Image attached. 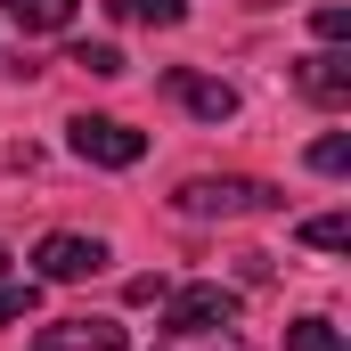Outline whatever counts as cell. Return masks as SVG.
<instances>
[{
  "label": "cell",
  "mask_w": 351,
  "mask_h": 351,
  "mask_svg": "<svg viewBox=\"0 0 351 351\" xmlns=\"http://www.w3.org/2000/svg\"><path fill=\"white\" fill-rule=\"evenodd\" d=\"M302 90H311L319 106H343V98H351V58H343V49H319V58H302Z\"/></svg>",
  "instance_id": "obj_7"
},
{
  "label": "cell",
  "mask_w": 351,
  "mask_h": 351,
  "mask_svg": "<svg viewBox=\"0 0 351 351\" xmlns=\"http://www.w3.org/2000/svg\"><path fill=\"white\" fill-rule=\"evenodd\" d=\"M237 319V294L229 286H172L164 294V335H213Z\"/></svg>",
  "instance_id": "obj_3"
},
{
  "label": "cell",
  "mask_w": 351,
  "mask_h": 351,
  "mask_svg": "<svg viewBox=\"0 0 351 351\" xmlns=\"http://www.w3.org/2000/svg\"><path fill=\"white\" fill-rule=\"evenodd\" d=\"M0 278H8V245H0Z\"/></svg>",
  "instance_id": "obj_16"
},
{
  "label": "cell",
  "mask_w": 351,
  "mask_h": 351,
  "mask_svg": "<svg viewBox=\"0 0 351 351\" xmlns=\"http://www.w3.org/2000/svg\"><path fill=\"white\" fill-rule=\"evenodd\" d=\"M311 33H319L327 49H343V41H351V8H335V0H327V8L311 16Z\"/></svg>",
  "instance_id": "obj_15"
},
{
  "label": "cell",
  "mask_w": 351,
  "mask_h": 351,
  "mask_svg": "<svg viewBox=\"0 0 351 351\" xmlns=\"http://www.w3.org/2000/svg\"><path fill=\"white\" fill-rule=\"evenodd\" d=\"M286 204V188H269V180H245V172H196L172 188V213L180 221H237V213H278Z\"/></svg>",
  "instance_id": "obj_1"
},
{
  "label": "cell",
  "mask_w": 351,
  "mask_h": 351,
  "mask_svg": "<svg viewBox=\"0 0 351 351\" xmlns=\"http://www.w3.org/2000/svg\"><path fill=\"white\" fill-rule=\"evenodd\" d=\"M302 245H319V254H351V213H311V221H302Z\"/></svg>",
  "instance_id": "obj_10"
},
{
  "label": "cell",
  "mask_w": 351,
  "mask_h": 351,
  "mask_svg": "<svg viewBox=\"0 0 351 351\" xmlns=\"http://www.w3.org/2000/svg\"><path fill=\"white\" fill-rule=\"evenodd\" d=\"M164 90H172L196 123H229V114H237V90L213 82V74H196V66H172V74H164Z\"/></svg>",
  "instance_id": "obj_5"
},
{
  "label": "cell",
  "mask_w": 351,
  "mask_h": 351,
  "mask_svg": "<svg viewBox=\"0 0 351 351\" xmlns=\"http://www.w3.org/2000/svg\"><path fill=\"white\" fill-rule=\"evenodd\" d=\"M106 16H114V25H156V33H172L188 8H180V0H106Z\"/></svg>",
  "instance_id": "obj_9"
},
{
  "label": "cell",
  "mask_w": 351,
  "mask_h": 351,
  "mask_svg": "<svg viewBox=\"0 0 351 351\" xmlns=\"http://www.w3.org/2000/svg\"><path fill=\"white\" fill-rule=\"evenodd\" d=\"M33 262H41V278L49 286H74V278H98V269L114 262L98 237H74V229H49L41 245H33Z\"/></svg>",
  "instance_id": "obj_4"
},
{
  "label": "cell",
  "mask_w": 351,
  "mask_h": 351,
  "mask_svg": "<svg viewBox=\"0 0 351 351\" xmlns=\"http://www.w3.org/2000/svg\"><path fill=\"white\" fill-rule=\"evenodd\" d=\"M33 351H131V327H114V319H58V327H41Z\"/></svg>",
  "instance_id": "obj_6"
},
{
  "label": "cell",
  "mask_w": 351,
  "mask_h": 351,
  "mask_svg": "<svg viewBox=\"0 0 351 351\" xmlns=\"http://www.w3.org/2000/svg\"><path fill=\"white\" fill-rule=\"evenodd\" d=\"M286 351H343V327L335 319H294L286 327Z\"/></svg>",
  "instance_id": "obj_11"
},
{
  "label": "cell",
  "mask_w": 351,
  "mask_h": 351,
  "mask_svg": "<svg viewBox=\"0 0 351 351\" xmlns=\"http://www.w3.org/2000/svg\"><path fill=\"white\" fill-rule=\"evenodd\" d=\"M311 172H327V180H343V172H351V131H327V139H311Z\"/></svg>",
  "instance_id": "obj_13"
},
{
  "label": "cell",
  "mask_w": 351,
  "mask_h": 351,
  "mask_svg": "<svg viewBox=\"0 0 351 351\" xmlns=\"http://www.w3.org/2000/svg\"><path fill=\"white\" fill-rule=\"evenodd\" d=\"M0 8H8V16H16L25 33H66L82 0H0Z\"/></svg>",
  "instance_id": "obj_8"
},
{
  "label": "cell",
  "mask_w": 351,
  "mask_h": 351,
  "mask_svg": "<svg viewBox=\"0 0 351 351\" xmlns=\"http://www.w3.org/2000/svg\"><path fill=\"white\" fill-rule=\"evenodd\" d=\"M66 66H82V74H98V82H114V74H123V49H114V41H74Z\"/></svg>",
  "instance_id": "obj_12"
},
{
  "label": "cell",
  "mask_w": 351,
  "mask_h": 351,
  "mask_svg": "<svg viewBox=\"0 0 351 351\" xmlns=\"http://www.w3.org/2000/svg\"><path fill=\"white\" fill-rule=\"evenodd\" d=\"M16 319H33V278H25V286L0 278V327H16Z\"/></svg>",
  "instance_id": "obj_14"
},
{
  "label": "cell",
  "mask_w": 351,
  "mask_h": 351,
  "mask_svg": "<svg viewBox=\"0 0 351 351\" xmlns=\"http://www.w3.org/2000/svg\"><path fill=\"white\" fill-rule=\"evenodd\" d=\"M66 147L98 164V172H131L139 156H147V131H131V123H114V114H74L66 123Z\"/></svg>",
  "instance_id": "obj_2"
}]
</instances>
